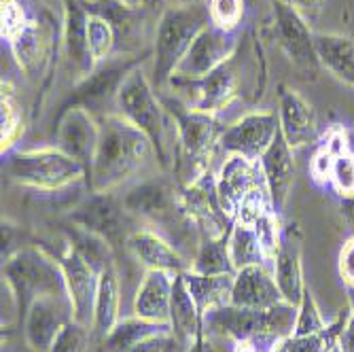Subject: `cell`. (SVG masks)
I'll return each instance as SVG.
<instances>
[{"label": "cell", "instance_id": "44dd1931", "mask_svg": "<svg viewBox=\"0 0 354 352\" xmlns=\"http://www.w3.org/2000/svg\"><path fill=\"white\" fill-rule=\"evenodd\" d=\"M59 261L64 278H66V289L73 304L75 321L91 329L93 321V302L98 291V272H95L81 254H77L68 244H64L59 254H53Z\"/></svg>", "mask_w": 354, "mask_h": 352}, {"label": "cell", "instance_id": "8992f818", "mask_svg": "<svg viewBox=\"0 0 354 352\" xmlns=\"http://www.w3.org/2000/svg\"><path fill=\"white\" fill-rule=\"evenodd\" d=\"M3 278L13 293L19 321H24L30 304L39 297H68L66 278L59 261L39 244H28L7 257L3 261Z\"/></svg>", "mask_w": 354, "mask_h": 352}, {"label": "cell", "instance_id": "bcb514c9", "mask_svg": "<svg viewBox=\"0 0 354 352\" xmlns=\"http://www.w3.org/2000/svg\"><path fill=\"white\" fill-rule=\"evenodd\" d=\"M183 348L185 346L176 340V335L172 331H166V333H159L140 342L130 352H180Z\"/></svg>", "mask_w": 354, "mask_h": 352}, {"label": "cell", "instance_id": "d6a6232c", "mask_svg": "<svg viewBox=\"0 0 354 352\" xmlns=\"http://www.w3.org/2000/svg\"><path fill=\"white\" fill-rule=\"evenodd\" d=\"M350 149V138L344 125H331L329 130L318 138L314 155L310 159V178L318 187H329L331 168L342 151Z\"/></svg>", "mask_w": 354, "mask_h": 352}, {"label": "cell", "instance_id": "3957f363", "mask_svg": "<svg viewBox=\"0 0 354 352\" xmlns=\"http://www.w3.org/2000/svg\"><path fill=\"white\" fill-rule=\"evenodd\" d=\"M115 113L138 127L155 149L157 166L164 172H172L176 162L174 119L168 113L162 95H157L153 81L147 77L142 66L134 68L121 83Z\"/></svg>", "mask_w": 354, "mask_h": 352}, {"label": "cell", "instance_id": "d590c367", "mask_svg": "<svg viewBox=\"0 0 354 352\" xmlns=\"http://www.w3.org/2000/svg\"><path fill=\"white\" fill-rule=\"evenodd\" d=\"M227 248H230V257H232L236 272L248 266H270L263 244L259 236H257L254 225H250V223L234 221L230 236H227Z\"/></svg>", "mask_w": 354, "mask_h": 352}, {"label": "cell", "instance_id": "6da1fadb", "mask_svg": "<svg viewBox=\"0 0 354 352\" xmlns=\"http://www.w3.org/2000/svg\"><path fill=\"white\" fill-rule=\"evenodd\" d=\"M266 77L268 68L261 43L254 39V32H248L240 43V49L227 62H223L218 68L196 81L170 79V85L178 89V98L191 109L216 115L238 100L250 81L263 89Z\"/></svg>", "mask_w": 354, "mask_h": 352}, {"label": "cell", "instance_id": "c3c4849f", "mask_svg": "<svg viewBox=\"0 0 354 352\" xmlns=\"http://www.w3.org/2000/svg\"><path fill=\"white\" fill-rule=\"evenodd\" d=\"M293 7L312 24L320 17V13H323L325 0H293Z\"/></svg>", "mask_w": 354, "mask_h": 352}, {"label": "cell", "instance_id": "1f68e13d", "mask_svg": "<svg viewBox=\"0 0 354 352\" xmlns=\"http://www.w3.org/2000/svg\"><path fill=\"white\" fill-rule=\"evenodd\" d=\"M187 291L191 293L193 302H196L202 316L208 312L227 306L232 299V286H234V274H198L193 270L183 272Z\"/></svg>", "mask_w": 354, "mask_h": 352}, {"label": "cell", "instance_id": "74e56055", "mask_svg": "<svg viewBox=\"0 0 354 352\" xmlns=\"http://www.w3.org/2000/svg\"><path fill=\"white\" fill-rule=\"evenodd\" d=\"M350 321V308L342 310L333 321L310 335H291L284 340V352H333L337 350L339 337Z\"/></svg>", "mask_w": 354, "mask_h": 352}, {"label": "cell", "instance_id": "484cf974", "mask_svg": "<svg viewBox=\"0 0 354 352\" xmlns=\"http://www.w3.org/2000/svg\"><path fill=\"white\" fill-rule=\"evenodd\" d=\"M9 47L15 55L17 66L30 77H43L51 64L53 51V32L43 21L30 19L28 26L9 41Z\"/></svg>", "mask_w": 354, "mask_h": 352}, {"label": "cell", "instance_id": "f5cc1de1", "mask_svg": "<svg viewBox=\"0 0 354 352\" xmlns=\"http://www.w3.org/2000/svg\"><path fill=\"white\" fill-rule=\"evenodd\" d=\"M127 5H134V7H151L155 0H123Z\"/></svg>", "mask_w": 354, "mask_h": 352}, {"label": "cell", "instance_id": "4316f807", "mask_svg": "<svg viewBox=\"0 0 354 352\" xmlns=\"http://www.w3.org/2000/svg\"><path fill=\"white\" fill-rule=\"evenodd\" d=\"M259 164H261V170H263V176H266V183H268L272 206L280 214L284 210V206H286L288 194H291L293 183H295L293 149L288 147L282 132H278V136L274 138L270 149L261 155Z\"/></svg>", "mask_w": 354, "mask_h": 352}, {"label": "cell", "instance_id": "ba28073f", "mask_svg": "<svg viewBox=\"0 0 354 352\" xmlns=\"http://www.w3.org/2000/svg\"><path fill=\"white\" fill-rule=\"evenodd\" d=\"M180 183L172 172L149 176L136 187H132L123 196V204L142 225L155 230L164 236L168 232L170 242L178 240L183 232L196 230V225L187 219L180 206ZM198 232V230H196Z\"/></svg>", "mask_w": 354, "mask_h": 352}, {"label": "cell", "instance_id": "9f6ffc18", "mask_svg": "<svg viewBox=\"0 0 354 352\" xmlns=\"http://www.w3.org/2000/svg\"><path fill=\"white\" fill-rule=\"evenodd\" d=\"M282 3H291L293 5V0H282Z\"/></svg>", "mask_w": 354, "mask_h": 352}, {"label": "cell", "instance_id": "cb8c5ba5", "mask_svg": "<svg viewBox=\"0 0 354 352\" xmlns=\"http://www.w3.org/2000/svg\"><path fill=\"white\" fill-rule=\"evenodd\" d=\"M127 252L134 254V259L149 270H159L168 274H183L189 270V259L183 257V252L159 232L142 225L127 240Z\"/></svg>", "mask_w": 354, "mask_h": 352}, {"label": "cell", "instance_id": "ffe728a7", "mask_svg": "<svg viewBox=\"0 0 354 352\" xmlns=\"http://www.w3.org/2000/svg\"><path fill=\"white\" fill-rule=\"evenodd\" d=\"M62 9H64V24H62L64 59H66L68 73L79 83L95 68V59L91 55L89 37H87L89 13L83 9L81 0H62Z\"/></svg>", "mask_w": 354, "mask_h": 352}, {"label": "cell", "instance_id": "5bb4252c", "mask_svg": "<svg viewBox=\"0 0 354 352\" xmlns=\"http://www.w3.org/2000/svg\"><path fill=\"white\" fill-rule=\"evenodd\" d=\"M180 206L200 236H227L234 221L223 210L216 194V174L206 170L196 180L180 187Z\"/></svg>", "mask_w": 354, "mask_h": 352}, {"label": "cell", "instance_id": "8fae6325", "mask_svg": "<svg viewBox=\"0 0 354 352\" xmlns=\"http://www.w3.org/2000/svg\"><path fill=\"white\" fill-rule=\"evenodd\" d=\"M270 7L272 19L266 28V35L282 49L301 79L314 81L320 73V62L310 21L291 3L270 0Z\"/></svg>", "mask_w": 354, "mask_h": 352}, {"label": "cell", "instance_id": "836d02e7", "mask_svg": "<svg viewBox=\"0 0 354 352\" xmlns=\"http://www.w3.org/2000/svg\"><path fill=\"white\" fill-rule=\"evenodd\" d=\"M64 232V238H66V244L77 252L81 257L95 270V272H104L106 268L111 266H117L115 263V250L111 248V244L106 240H102L100 236H95L75 223L66 221V225L62 228Z\"/></svg>", "mask_w": 354, "mask_h": 352}, {"label": "cell", "instance_id": "2e32d148", "mask_svg": "<svg viewBox=\"0 0 354 352\" xmlns=\"http://www.w3.org/2000/svg\"><path fill=\"white\" fill-rule=\"evenodd\" d=\"M280 132L278 113L274 111H252L234 121L223 130L218 147L225 155H244L259 162L261 155L270 149Z\"/></svg>", "mask_w": 354, "mask_h": 352}, {"label": "cell", "instance_id": "f6af8a7d", "mask_svg": "<svg viewBox=\"0 0 354 352\" xmlns=\"http://www.w3.org/2000/svg\"><path fill=\"white\" fill-rule=\"evenodd\" d=\"M28 17L21 0H3V39L9 43L15 35L28 26Z\"/></svg>", "mask_w": 354, "mask_h": 352}, {"label": "cell", "instance_id": "277c9868", "mask_svg": "<svg viewBox=\"0 0 354 352\" xmlns=\"http://www.w3.org/2000/svg\"><path fill=\"white\" fill-rule=\"evenodd\" d=\"M162 100L174 119L176 130V162L172 174L180 185H187L210 170L225 127L216 115L191 109L178 95H166Z\"/></svg>", "mask_w": 354, "mask_h": 352}, {"label": "cell", "instance_id": "db71d44e", "mask_svg": "<svg viewBox=\"0 0 354 352\" xmlns=\"http://www.w3.org/2000/svg\"><path fill=\"white\" fill-rule=\"evenodd\" d=\"M346 291H348V308L354 316V289H346Z\"/></svg>", "mask_w": 354, "mask_h": 352}, {"label": "cell", "instance_id": "d4e9b609", "mask_svg": "<svg viewBox=\"0 0 354 352\" xmlns=\"http://www.w3.org/2000/svg\"><path fill=\"white\" fill-rule=\"evenodd\" d=\"M284 302L270 266H248L234 274L232 306L263 310Z\"/></svg>", "mask_w": 354, "mask_h": 352}, {"label": "cell", "instance_id": "60d3db41", "mask_svg": "<svg viewBox=\"0 0 354 352\" xmlns=\"http://www.w3.org/2000/svg\"><path fill=\"white\" fill-rule=\"evenodd\" d=\"M206 5L212 26L225 32H236L244 21L248 0H206Z\"/></svg>", "mask_w": 354, "mask_h": 352}, {"label": "cell", "instance_id": "11a10c76", "mask_svg": "<svg viewBox=\"0 0 354 352\" xmlns=\"http://www.w3.org/2000/svg\"><path fill=\"white\" fill-rule=\"evenodd\" d=\"M176 5H202L206 0H174Z\"/></svg>", "mask_w": 354, "mask_h": 352}, {"label": "cell", "instance_id": "f907efd6", "mask_svg": "<svg viewBox=\"0 0 354 352\" xmlns=\"http://www.w3.org/2000/svg\"><path fill=\"white\" fill-rule=\"evenodd\" d=\"M272 348H266V346H259L254 342H236V348L234 352H270Z\"/></svg>", "mask_w": 354, "mask_h": 352}, {"label": "cell", "instance_id": "8d00e7d4", "mask_svg": "<svg viewBox=\"0 0 354 352\" xmlns=\"http://www.w3.org/2000/svg\"><path fill=\"white\" fill-rule=\"evenodd\" d=\"M227 236H223V238L200 236L196 254H193V259L189 263V270L198 274H208V276L236 274V268L230 257V248H227Z\"/></svg>", "mask_w": 354, "mask_h": 352}, {"label": "cell", "instance_id": "f1b7e54d", "mask_svg": "<svg viewBox=\"0 0 354 352\" xmlns=\"http://www.w3.org/2000/svg\"><path fill=\"white\" fill-rule=\"evenodd\" d=\"M119 312H121V282H119L117 266H111L98 276V291H95V302H93L91 337L104 342V337L121 321Z\"/></svg>", "mask_w": 354, "mask_h": 352}, {"label": "cell", "instance_id": "7dc6e473", "mask_svg": "<svg viewBox=\"0 0 354 352\" xmlns=\"http://www.w3.org/2000/svg\"><path fill=\"white\" fill-rule=\"evenodd\" d=\"M337 272L346 289H354V234L346 238V242L339 248L337 257Z\"/></svg>", "mask_w": 354, "mask_h": 352}, {"label": "cell", "instance_id": "816d5d0a", "mask_svg": "<svg viewBox=\"0 0 354 352\" xmlns=\"http://www.w3.org/2000/svg\"><path fill=\"white\" fill-rule=\"evenodd\" d=\"M187 352H210V346H208V340H206V331L198 337V342L193 344Z\"/></svg>", "mask_w": 354, "mask_h": 352}, {"label": "cell", "instance_id": "83f0119b", "mask_svg": "<svg viewBox=\"0 0 354 352\" xmlns=\"http://www.w3.org/2000/svg\"><path fill=\"white\" fill-rule=\"evenodd\" d=\"M174 274L149 270L140 278L134 295V314L155 323H170V299H172Z\"/></svg>", "mask_w": 354, "mask_h": 352}, {"label": "cell", "instance_id": "7402d4cb", "mask_svg": "<svg viewBox=\"0 0 354 352\" xmlns=\"http://www.w3.org/2000/svg\"><path fill=\"white\" fill-rule=\"evenodd\" d=\"M278 121L284 140L293 151L318 140V119L314 106L286 83L278 85Z\"/></svg>", "mask_w": 354, "mask_h": 352}, {"label": "cell", "instance_id": "52a82bcc", "mask_svg": "<svg viewBox=\"0 0 354 352\" xmlns=\"http://www.w3.org/2000/svg\"><path fill=\"white\" fill-rule=\"evenodd\" d=\"M210 24L208 5H172L157 19L153 41V85L164 87L176 73V66L191 43Z\"/></svg>", "mask_w": 354, "mask_h": 352}, {"label": "cell", "instance_id": "7c38bea8", "mask_svg": "<svg viewBox=\"0 0 354 352\" xmlns=\"http://www.w3.org/2000/svg\"><path fill=\"white\" fill-rule=\"evenodd\" d=\"M66 221L100 236L115 252L127 250V240L142 228V223L125 208L123 198L115 194H89L68 212Z\"/></svg>", "mask_w": 354, "mask_h": 352}, {"label": "cell", "instance_id": "7bdbcfd3", "mask_svg": "<svg viewBox=\"0 0 354 352\" xmlns=\"http://www.w3.org/2000/svg\"><path fill=\"white\" fill-rule=\"evenodd\" d=\"M329 323L320 314V308L316 304L314 293L310 291V286L304 289L301 302L297 306V323H295V333L293 335H310L316 331H323Z\"/></svg>", "mask_w": 354, "mask_h": 352}, {"label": "cell", "instance_id": "f35d334b", "mask_svg": "<svg viewBox=\"0 0 354 352\" xmlns=\"http://www.w3.org/2000/svg\"><path fill=\"white\" fill-rule=\"evenodd\" d=\"M0 142H3V155L11 153L17 140L24 136V117L17 95L9 81H3V95H0Z\"/></svg>", "mask_w": 354, "mask_h": 352}, {"label": "cell", "instance_id": "603a6c76", "mask_svg": "<svg viewBox=\"0 0 354 352\" xmlns=\"http://www.w3.org/2000/svg\"><path fill=\"white\" fill-rule=\"evenodd\" d=\"M272 272L282 299L293 306H299L306 282H304V268H301V232L295 223L282 225V238L274 254Z\"/></svg>", "mask_w": 354, "mask_h": 352}, {"label": "cell", "instance_id": "681fc988", "mask_svg": "<svg viewBox=\"0 0 354 352\" xmlns=\"http://www.w3.org/2000/svg\"><path fill=\"white\" fill-rule=\"evenodd\" d=\"M337 350L339 352H354V316L350 312V321L339 337V344H337Z\"/></svg>", "mask_w": 354, "mask_h": 352}, {"label": "cell", "instance_id": "f546056e", "mask_svg": "<svg viewBox=\"0 0 354 352\" xmlns=\"http://www.w3.org/2000/svg\"><path fill=\"white\" fill-rule=\"evenodd\" d=\"M170 329L187 350L204 333V316L200 314L191 293L187 291L183 274L174 276L172 299H170Z\"/></svg>", "mask_w": 354, "mask_h": 352}, {"label": "cell", "instance_id": "7a4b0ae2", "mask_svg": "<svg viewBox=\"0 0 354 352\" xmlns=\"http://www.w3.org/2000/svg\"><path fill=\"white\" fill-rule=\"evenodd\" d=\"M157 162L151 140L119 113L100 119V140L95 149L85 187L89 194H113Z\"/></svg>", "mask_w": 354, "mask_h": 352}, {"label": "cell", "instance_id": "ab89813d", "mask_svg": "<svg viewBox=\"0 0 354 352\" xmlns=\"http://www.w3.org/2000/svg\"><path fill=\"white\" fill-rule=\"evenodd\" d=\"M87 37H89V49L95 59V64L106 62L113 55H117V35L111 21H106L100 15H91L87 19Z\"/></svg>", "mask_w": 354, "mask_h": 352}, {"label": "cell", "instance_id": "b9f144b4", "mask_svg": "<svg viewBox=\"0 0 354 352\" xmlns=\"http://www.w3.org/2000/svg\"><path fill=\"white\" fill-rule=\"evenodd\" d=\"M329 187L342 202L354 200V151L352 149H346L337 155L335 164L331 168Z\"/></svg>", "mask_w": 354, "mask_h": 352}, {"label": "cell", "instance_id": "5b68a950", "mask_svg": "<svg viewBox=\"0 0 354 352\" xmlns=\"http://www.w3.org/2000/svg\"><path fill=\"white\" fill-rule=\"evenodd\" d=\"M297 306L280 302L263 310H250L238 306H223L204 316V329L208 333L227 335L234 342H254L272 348L276 342L295 333Z\"/></svg>", "mask_w": 354, "mask_h": 352}, {"label": "cell", "instance_id": "e0dca14e", "mask_svg": "<svg viewBox=\"0 0 354 352\" xmlns=\"http://www.w3.org/2000/svg\"><path fill=\"white\" fill-rule=\"evenodd\" d=\"M75 321L71 297L45 295L30 304L21 329L26 344L32 352H49L59 331Z\"/></svg>", "mask_w": 354, "mask_h": 352}, {"label": "cell", "instance_id": "e575fe53", "mask_svg": "<svg viewBox=\"0 0 354 352\" xmlns=\"http://www.w3.org/2000/svg\"><path fill=\"white\" fill-rule=\"evenodd\" d=\"M172 331L170 323H155V321H147V318L140 316H130V318H121V321L115 325V329L104 337L102 346L104 352H130L134 346H138L140 342Z\"/></svg>", "mask_w": 354, "mask_h": 352}, {"label": "cell", "instance_id": "4dcf8cb0", "mask_svg": "<svg viewBox=\"0 0 354 352\" xmlns=\"http://www.w3.org/2000/svg\"><path fill=\"white\" fill-rule=\"evenodd\" d=\"M320 68L354 89V41L344 35H314Z\"/></svg>", "mask_w": 354, "mask_h": 352}, {"label": "cell", "instance_id": "ee69618b", "mask_svg": "<svg viewBox=\"0 0 354 352\" xmlns=\"http://www.w3.org/2000/svg\"><path fill=\"white\" fill-rule=\"evenodd\" d=\"M89 340H91V329L77 321H71L59 331L49 352H87Z\"/></svg>", "mask_w": 354, "mask_h": 352}, {"label": "cell", "instance_id": "d6986e66", "mask_svg": "<svg viewBox=\"0 0 354 352\" xmlns=\"http://www.w3.org/2000/svg\"><path fill=\"white\" fill-rule=\"evenodd\" d=\"M87 13L100 15L115 28L117 35V55H134L149 51L145 49V26L147 9L134 7L123 0H81Z\"/></svg>", "mask_w": 354, "mask_h": 352}, {"label": "cell", "instance_id": "ac0fdd59", "mask_svg": "<svg viewBox=\"0 0 354 352\" xmlns=\"http://www.w3.org/2000/svg\"><path fill=\"white\" fill-rule=\"evenodd\" d=\"M100 140V119L91 115L85 106H68L59 111L55 121V147L85 168H91L95 149ZM87 180V178H85Z\"/></svg>", "mask_w": 354, "mask_h": 352}, {"label": "cell", "instance_id": "4fadbf2b", "mask_svg": "<svg viewBox=\"0 0 354 352\" xmlns=\"http://www.w3.org/2000/svg\"><path fill=\"white\" fill-rule=\"evenodd\" d=\"M216 194L223 210L236 221L240 208L254 196H270L261 164L244 155H227L216 172Z\"/></svg>", "mask_w": 354, "mask_h": 352}, {"label": "cell", "instance_id": "9a60e30c", "mask_svg": "<svg viewBox=\"0 0 354 352\" xmlns=\"http://www.w3.org/2000/svg\"><path fill=\"white\" fill-rule=\"evenodd\" d=\"M240 43L242 37H238L236 32H225L208 24L196 37V41L191 43L172 79L196 81L206 77L208 73L218 68L223 62H227L240 49Z\"/></svg>", "mask_w": 354, "mask_h": 352}, {"label": "cell", "instance_id": "30bf717a", "mask_svg": "<svg viewBox=\"0 0 354 352\" xmlns=\"http://www.w3.org/2000/svg\"><path fill=\"white\" fill-rule=\"evenodd\" d=\"M153 55V49L134 53V55H113L106 62L95 64L91 75L81 79L75 87L68 100L62 104L59 111L68 106H85L91 115L102 119L117 111V93L121 83L127 79L134 68L142 66L145 59Z\"/></svg>", "mask_w": 354, "mask_h": 352}, {"label": "cell", "instance_id": "9c48e42d", "mask_svg": "<svg viewBox=\"0 0 354 352\" xmlns=\"http://www.w3.org/2000/svg\"><path fill=\"white\" fill-rule=\"evenodd\" d=\"M5 174L28 189L55 194V191L68 189L77 183H85V168L64 153L59 147H39V149H21L3 155Z\"/></svg>", "mask_w": 354, "mask_h": 352}]
</instances>
